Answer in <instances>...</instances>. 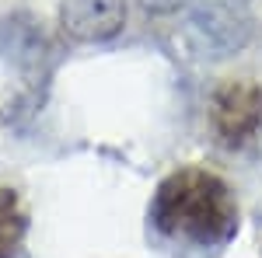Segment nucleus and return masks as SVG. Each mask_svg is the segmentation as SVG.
Masks as SVG:
<instances>
[{
  "instance_id": "nucleus-1",
  "label": "nucleus",
  "mask_w": 262,
  "mask_h": 258,
  "mask_svg": "<svg viewBox=\"0 0 262 258\" xmlns=\"http://www.w3.org/2000/svg\"><path fill=\"white\" fill-rule=\"evenodd\" d=\"M147 217L161 238L217 251L238 234V199L217 171L185 164L158 181Z\"/></svg>"
},
{
  "instance_id": "nucleus-2",
  "label": "nucleus",
  "mask_w": 262,
  "mask_h": 258,
  "mask_svg": "<svg viewBox=\"0 0 262 258\" xmlns=\"http://www.w3.org/2000/svg\"><path fill=\"white\" fill-rule=\"evenodd\" d=\"M255 35V18L238 0H196L182 25V42L196 60L217 63L238 56Z\"/></svg>"
},
{
  "instance_id": "nucleus-3",
  "label": "nucleus",
  "mask_w": 262,
  "mask_h": 258,
  "mask_svg": "<svg viewBox=\"0 0 262 258\" xmlns=\"http://www.w3.org/2000/svg\"><path fill=\"white\" fill-rule=\"evenodd\" d=\"M210 129L231 150L252 143L262 129V84L248 77L221 80L210 95Z\"/></svg>"
},
{
  "instance_id": "nucleus-4",
  "label": "nucleus",
  "mask_w": 262,
  "mask_h": 258,
  "mask_svg": "<svg viewBox=\"0 0 262 258\" xmlns=\"http://www.w3.org/2000/svg\"><path fill=\"white\" fill-rule=\"evenodd\" d=\"M126 25V0H60V28L74 42H108Z\"/></svg>"
},
{
  "instance_id": "nucleus-5",
  "label": "nucleus",
  "mask_w": 262,
  "mask_h": 258,
  "mask_svg": "<svg viewBox=\"0 0 262 258\" xmlns=\"http://www.w3.org/2000/svg\"><path fill=\"white\" fill-rule=\"evenodd\" d=\"M39 25L42 21H35L32 14H14V18L4 21L0 25V49H4V56L14 63H39L42 49H49Z\"/></svg>"
},
{
  "instance_id": "nucleus-6",
  "label": "nucleus",
  "mask_w": 262,
  "mask_h": 258,
  "mask_svg": "<svg viewBox=\"0 0 262 258\" xmlns=\"http://www.w3.org/2000/svg\"><path fill=\"white\" fill-rule=\"evenodd\" d=\"M28 234V209L14 189H0V258H14Z\"/></svg>"
},
{
  "instance_id": "nucleus-7",
  "label": "nucleus",
  "mask_w": 262,
  "mask_h": 258,
  "mask_svg": "<svg viewBox=\"0 0 262 258\" xmlns=\"http://www.w3.org/2000/svg\"><path fill=\"white\" fill-rule=\"evenodd\" d=\"M143 14H154V18H168V14H179L185 7H192L196 0H133Z\"/></svg>"
}]
</instances>
